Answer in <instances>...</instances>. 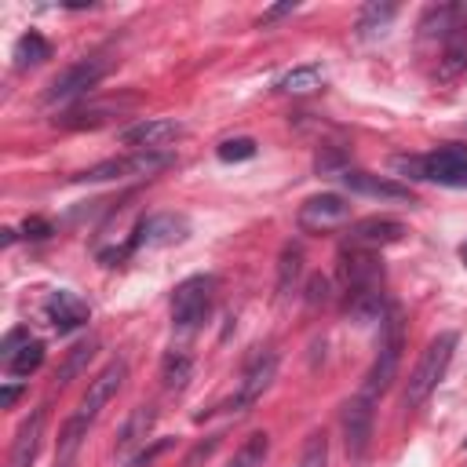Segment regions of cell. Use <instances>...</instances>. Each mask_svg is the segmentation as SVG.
Instances as JSON below:
<instances>
[{"mask_svg": "<svg viewBox=\"0 0 467 467\" xmlns=\"http://www.w3.org/2000/svg\"><path fill=\"white\" fill-rule=\"evenodd\" d=\"M321 84H325V69H321L317 62H306V66L288 69V73L277 80V91H285V95H310V91H317Z\"/></svg>", "mask_w": 467, "mask_h": 467, "instance_id": "cell-22", "label": "cell"}, {"mask_svg": "<svg viewBox=\"0 0 467 467\" xmlns=\"http://www.w3.org/2000/svg\"><path fill=\"white\" fill-rule=\"evenodd\" d=\"M51 58V44L40 36V33H22L18 36V44H15V66L18 69H29V66H40V62H47Z\"/></svg>", "mask_w": 467, "mask_h": 467, "instance_id": "cell-25", "label": "cell"}, {"mask_svg": "<svg viewBox=\"0 0 467 467\" xmlns=\"http://www.w3.org/2000/svg\"><path fill=\"white\" fill-rule=\"evenodd\" d=\"M44 314H47V321L55 325V332H62V336H66V332L84 328V325H88V317H91L88 303H84L77 292H66V288H58V292H51V296H47Z\"/></svg>", "mask_w": 467, "mask_h": 467, "instance_id": "cell-17", "label": "cell"}, {"mask_svg": "<svg viewBox=\"0 0 467 467\" xmlns=\"http://www.w3.org/2000/svg\"><path fill=\"white\" fill-rule=\"evenodd\" d=\"M456 343H460V336H456V332H438V336L423 347V354H420L416 368L409 372V387H405V405H409V409L423 405V401H427V394L438 387V379L445 376V368H449V361H452Z\"/></svg>", "mask_w": 467, "mask_h": 467, "instance_id": "cell-3", "label": "cell"}, {"mask_svg": "<svg viewBox=\"0 0 467 467\" xmlns=\"http://www.w3.org/2000/svg\"><path fill=\"white\" fill-rule=\"evenodd\" d=\"M350 248H365V252H379V248H387V244H398L401 237H405V226L398 223V219H379V215H372V219H361V223H354L350 226Z\"/></svg>", "mask_w": 467, "mask_h": 467, "instance_id": "cell-16", "label": "cell"}, {"mask_svg": "<svg viewBox=\"0 0 467 467\" xmlns=\"http://www.w3.org/2000/svg\"><path fill=\"white\" fill-rule=\"evenodd\" d=\"M22 230H26V237H36V241L51 234V226H47L44 219H26V223H22Z\"/></svg>", "mask_w": 467, "mask_h": 467, "instance_id": "cell-32", "label": "cell"}, {"mask_svg": "<svg viewBox=\"0 0 467 467\" xmlns=\"http://www.w3.org/2000/svg\"><path fill=\"white\" fill-rule=\"evenodd\" d=\"M339 182L350 190V193H361V197H376V201H409L412 204V190L387 179V175H372L365 168H343Z\"/></svg>", "mask_w": 467, "mask_h": 467, "instance_id": "cell-13", "label": "cell"}, {"mask_svg": "<svg viewBox=\"0 0 467 467\" xmlns=\"http://www.w3.org/2000/svg\"><path fill=\"white\" fill-rule=\"evenodd\" d=\"M212 299H215V277L212 274H193V277L179 281L171 292V325L182 332L197 328L208 317Z\"/></svg>", "mask_w": 467, "mask_h": 467, "instance_id": "cell-4", "label": "cell"}, {"mask_svg": "<svg viewBox=\"0 0 467 467\" xmlns=\"http://www.w3.org/2000/svg\"><path fill=\"white\" fill-rule=\"evenodd\" d=\"M296 223L299 230L306 234H328V230H339L350 223V201L339 197V193H317V197H306L296 212Z\"/></svg>", "mask_w": 467, "mask_h": 467, "instance_id": "cell-8", "label": "cell"}, {"mask_svg": "<svg viewBox=\"0 0 467 467\" xmlns=\"http://www.w3.org/2000/svg\"><path fill=\"white\" fill-rule=\"evenodd\" d=\"M339 277H343V296H347V314L358 321H383V263L376 252L350 248L339 259Z\"/></svg>", "mask_w": 467, "mask_h": 467, "instance_id": "cell-1", "label": "cell"}, {"mask_svg": "<svg viewBox=\"0 0 467 467\" xmlns=\"http://www.w3.org/2000/svg\"><path fill=\"white\" fill-rule=\"evenodd\" d=\"M325 463H328V438H325V431H310L296 467H325Z\"/></svg>", "mask_w": 467, "mask_h": 467, "instance_id": "cell-28", "label": "cell"}, {"mask_svg": "<svg viewBox=\"0 0 467 467\" xmlns=\"http://www.w3.org/2000/svg\"><path fill=\"white\" fill-rule=\"evenodd\" d=\"M106 69H109V58H102V55H91V58H80V62L66 66V69L47 84L44 102H47V106H58V102H73V99L88 95V91L106 77Z\"/></svg>", "mask_w": 467, "mask_h": 467, "instance_id": "cell-6", "label": "cell"}, {"mask_svg": "<svg viewBox=\"0 0 467 467\" xmlns=\"http://www.w3.org/2000/svg\"><path fill=\"white\" fill-rule=\"evenodd\" d=\"M266 452H270V434H266V431H255V434H248L244 445L234 452L230 467H263Z\"/></svg>", "mask_w": 467, "mask_h": 467, "instance_id": "cell-26", "label": "cell"}, {"mask_svg": "<svg viewBox=\"0 0 467 467\" xmlns=\"http://www.w3.org/2000/svg\"><path fill=\"white\" fill-rule=\"evenodd\" d=\"M460 259H463V266H467V241L460 244Z\"/></svg>", "mask_w": 467, "mask_h": 467, "instance_id": "cell-37", "label": "cell"}, {"mask_svg": "<svg viewBox=\"0 0 467 467\" xmlns=\"http://www.w3.org/2000/svg\"><path fill=\"white\" fill-rule=\"evenodd\" d=\"M463 164H467V146H460V142H445L420 157H394V168L405 171L409 179H427V182H441V186H449V179Z\"/></svg>", "mask_w": 467, "mask_h": 467, "instance_id": "cell-5", "label": "cell"}, {"mask_svg": "<svg viewBox=\"0 0 467 467\" xmlns=\"http://www.w3.org/2000/svg\"><path fill=\"white\" fill-rule=\"evenodd\" d=\"M449 186H460V190H467V164H463V168H460V171L449 179Z\"/></svg>", "mask_w": 467, "mask_h": 467, "instance_id": "cell-34", "label": "cell"}, {"mask_svg": "<svg viewBox=\"0 0 467 467\" xmlns=\"http://www.w3.org/2000/svg\"><path fill=\"white\" fill-rule=\"evenodd\" d=\"M193 376V358L186 350H168L161 361V383L168 394H179Z\"/></svg>", "mask_w": 467, "mask_h": 467, "instance_id": "cell-23", "label": "cell"}, {"mask_svg": "<svg viewBox=\"0 0 467 467\" xmlns=\"http://www.w3.org/2000/svg\"><path fill=\"white\" fill-rule=\"evenodd\" d=\"M317 299H321V303L328 299V281H325V277H314V281H310V303H317Z\"/></svg>", "mask_w": 467, "mask_h": 467, "instance_id": "cell-33", "label": "cell"}, {"mask_svg": "<svg viewBox=\"0 0 467 467\" xmlns=\"http://www.w3.org/2000/svg\"><path fill=\"white\" fill-rule=\"evenodd\" d=\"M401 343H405V332H401V310L398 306H387L383 321H379V343H376V358H372V368L365 376V387L361 394L365 398H379L387 394V387L394 383L398 376V361H401Z\"/></svg>", "mask_w": 467, "mask_h": 467, "instance_id": "cell-2", "label": "cell"}, {"mask_svg": "<svg viewBox=\"0 0 467 467\" xmlns=\"http://www.w3.org/2000/svg\"><path fill=\"white\" fill-rule=\"evenodd\" d=\"M0 234H4V244H15V237H18V234H15V230H11V226H4V230H0Z\"/></svg>", "mask_w": 467, "mask_h": 467, "instance_id": "cell-36", "label": "cell"}, {"mask_svg": "<svg viewBox=\"0 0 467 467\" xmlns=\"http://www.w3.org/2000/svg\"><path fill=\"white\" fill-rule=\"evenodd\" d=\"M296 7H299V4H296V0H288V4H277V7H266V11H263V15H259V26H270V22H274V18H285V15H292V11H296Z\"/></svg>", "mask_w": 467, "mask_h": 467, "instance_id": "cell-31", "label": "cell"}, {"mask_svg": "<svg viewBox=\"0 0 467 467\" xmlns=\"http://www.w3.org/2000/svg\"><path fill=\"white\" fill-rule=\"evenodd\" d=\"M88 420H80L77 412L62 423V431H58V452H55V467H73L77 463V452H80V445H84V438H88Z\"/></svg>", "mask_w": 467, "mask_h": 467, "instance_id": "cell-21", "label": "cell"}, {"mask_svg": "<svg viewBox=\"0 0 467 467\" xmlns=\"http://www.w3.org/2000/svg\"><path fill=\"white\" fill-rule=\"evenodd\" d=\"M299 270H303V252H299V244H285L281 263H277V296H288V292L296 288Z\"/></svg>", "mask_w": 467, "mask_h": 467, "instance_id": "cell-27", "label": "cell"}, {"mask_svg": "<svg viewBox=\"0 0 467 467\" xmlns=\"http://www.w3.org/2000/svg\"><path fill=\"white\" fill-rule=\"evenodd\" d=\"M372 405H376L372 398L354 394L350 401H343V412H339L343 445H347V456H350L354 463H361L365 452H368V445H372V420H376Z\"/></svg>", "mask_w": 467, "mask_h": 467, "instance_id": "cell-7", "label": "cell"}, {"mask_svg": "<svg viewBox=\"0 0 467 467\" xmlns=\"http://www.w3.org/2000/svg\"><path fill=\"white\" fill-rule=\"evenodd\" d=\"M171 157L168 153H135V157H113V161H102L88 171H80L77 179L84 182H106V179H128V175H153L161 168H168Z\"/></svg>", "mask_w": 467, "mask_h": 467, "instance_id": "cell-11", "label": "cell"}, {"mask_svg": "<svg viewBox=\"0 0 467 467\" xmlns=\"http://www.w3.org/2000/svg\"><path fill=\"white\" fill-rule=\"evenodd\" d=\"M153 420H157L153 405H139V409H131V416L124 420V427H120V434H117V456H131V452L146 441Z\"/></svg>", "mask_w": 467, "mask_h": 467, "instance_id": "cell-20", "label": "cell"}, {"mask_svg": "<svg viewBox=\"0 0 467 467\" xmlns=\"http://www.w3.org/2000/svg\"><path fill=\"white\" fill-rule=\"evenodd\" d=\"M124 379H128V365H124V361H109V365L88 383V390H84V398H80V405H77V416L88 420V423H95L99 412L117 398V390L124 387Z\"/></svg>", "mask_w": 467, "mask_h": 467, "instance_id": "cell-10", "label": "cell"}, {"mask_svg": "<svg viewBox=\"0 0 467 467\" xmlns=\"http://www.w3.org/2000/svg\"><path fill=\"white\" fill-rule=\"evenodd\" d=\"M394 15H398V4H365L358 11L354 29H358V36H379L394 22Z\"/></svg>", "mask_w": 467, "mask_h": 467, "instance_id": "cell-24", "label": "cell"}, {"mask_svg": "<svg viewBox=\"0 0 467 467\" xmlns=\"http://www.w3.org/2000/svg\"><path fill=\"white\" fill-rule=\"evenodd\" d=\"M255 139H248V135H237V139H223L219 146H215V153H219V161H248V157H255Z\"/></svg>", "mask_w": 467, "mask_h": 467, "instance_id": "cell-29", "label": "cell"}, {"mask_svg": "<svg viewBox=\"0 0 467 467\" xmlns=\"http://www.w3.org/2000/svg\"><path fill=\"white\" fill-rule=\"evenodd\" d=\"M15 398H18V387H4V394H0V405L7 409V405H11Z\"/></svg>", "mask_w": 467, "mask_h": 467, "instance_id": "cell-35", "label": "cell"}, {"mask_svg": "<svg viewBox=\"0 0 467 467\" xmlns=\"http://www.w3.org/2000/svg\"><path fill=\"white\" fill-rule=\"evenodd\" d=\"M179 135H182V124L171 117H146V120L120 131V139L128 146H135L139 153H164Z\"/></svg>", "mask_w": 467, "mask_h": 467, "instance_id": "cell-12", "label": "cell"}, {"mask_svg": "<svg viewBox=\"0 0 467 467\" xmlns=\"http://www.w3.org/2000/svg\"><path fill=\"white\" fill-rule=\"evenodd\" d=\"M460 73H467V15L441 40V55H438V80H456Z\"/></svg>", "mask_w": 467, "mask_h": 467, "instance_id": "cell-19", "label": "cell"}, {"mask_svg": "<svg viewBox=\"0 0 467 467\" xmlns=\"http://www.w3.org/2000/svg\"><path fill=\"white\" fill-rule=\"evenodd\" d=\"M186 230H190V226H186L182 215H171V212L150 215V219H142V223L135 226V237H131L128 252H131V248H164V244H175V241L186 237Z\"/></svg>", "mask_w": 467, "mask_h": 467, "instance_id": "cell-14", "label": "cell"}, {"mask_svg": "<svg viewBox=\"0 0 467 467\" xmlns=\"http://www.w3.org/2000/svg\"><path fill=\"white\" fill-rule=\"evenodd\" d=\"M91 354H95V343H80V347H73V350H69V358H66V365L58 368V379H62V383H69V379H73V376L91 361Z\"/></svg>", "mask_w": 467, "mask_h": 467, "instance_id": "cell-30", "label": "cell"}, {"mask_svg": "<svg viewBox=\"0 0 467 467\" xmlns=\"http://www.w3.org/2000/svg\"><path fill=\"white\" fill-rule=\"evenodd\" d=\"M40 365H44V343L33 339L26 328L7 332V339H4V368L11 376H33Z\"/></svg>", "mask_w": 467, "mask_h": 467, "instance_id": "cell-15", "label": "cell"}, {"mask_svg": "<svg viewBox=\"0 0 467 467\" xmlns=\"http://www.w3.org/2000/svg\"><path fill=\"white\" fill-rule=\"evenodd\" d=\"M274 376H277V350L274 347H255V354L244 361L241 387H237V398L230 405L234 409H248L255 398H263V390L274 383Z\"/></svg>", "mask_w": 467, "mask_h": 467, "instance_id": "cell-9", "label": "cell"}, {"mask_svg": "<svg viewBox=\"0 0 467 467\" xmlns=\"http://www.w3.org/2000/svg\"><path fill=\"white\" fill-rule=\"evenodd\" d=\"M44 423H47V409H33L18 431H15V441H11V456H7V467H33L36 452H40V438H44Z\"/></svg>", "mask_w": 467, "mask_h": 467, "instance_id": "cell-18", "label": "cell"}]
</instances>
